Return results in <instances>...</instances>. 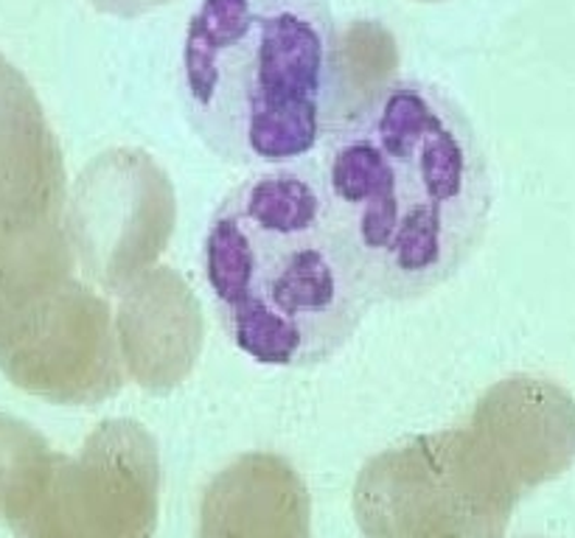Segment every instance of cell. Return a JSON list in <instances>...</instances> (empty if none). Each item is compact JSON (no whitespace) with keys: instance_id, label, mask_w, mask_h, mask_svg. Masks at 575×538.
<instances>
[{"instance_id":"1","label":"cell","mask_w":575,"mask_h":538,"mask_svg":"<svg viewBox=\"0 0 575 538\" xmlns=\"http://www.w3.org/2000/svg\"><path fill=\"white\" fill-rule=\"evenodd\" d=\"M326 208L377 301L430 295L489 224V160L463 107L427 80H388L323 138Z\"/></svg>"},{"instance_id":"2","label":"cell","mask_w":575,"mask_h":538,"mask_svg":"<svg viewBox=\"0 0 575 538\" xmlns=\"http://www.w3.org/2000/svg\"><path fill=\"white\" fill-rule=\"evenodd\" d=\"M203 269L228 340L258 365L331 359L377 303L309 160L228 191L208 222Z\"/></svg>"},{"instance_id":"3","label":"cell","mask_w":575,"mask_h":538,"mask_svg":"<svg viewBox=\"0 0 575 538\" xmlns=\"http://www.w3.org/2000/svg\"><path fill=\"white\" fill-rule=\"evenodd\" d=\"M180 99L231 166L309 160L348 110L343 32L326 0H199L183 42Z\"/></svg>"},{"instance_id":"4","label":"cell","mask_w":575,"mask_h":538,"mask_svg":"<svg viewBox=\"0 0 575 538\" xmlns=\"http://www.w3.org/2000/svg\"><path fill=\"white\" fill-rule=\"evenodd\" d=\"M575 460V399L516 374L486 390L469 424L418 435L363 466L354 516L365 538H503L519 499Z\"/></svg>"},{"instance_id":"5","label":"cell","mask_w":575,"mask_h":538,"mask_svg":"<svg viewBox=\"0 0 575 538\" xmlns=\"http://www.w3.org/2000/svg\"><path fill=\"white\" fill-rule=\"evenodd\" d=\"M0 370L14 388L68 407L119 381L113 309L76 278L65 210L0 208Z\"/></svg>"},{"instance_id":"6","label":"cell","mask_w":575,"mask_h":538,"mask_svg":"<svg viewBox=\"0 0 575 538\" xmlns=\"http://www.w3.org/2000/svg\"><path fill=\"white\" fill-rule=\"evenodd\" d=\"M158 502V443L138 420L113 418L76 457L51 454L9 527L17 538H152Z\"/></svg>"},{"instance_id":"7","label":"cell","mask_w":575,"mask_h":538,"mask_svg":"<svg viewBox=\"0 0 575 538\" xmlns=\"http://www.w3.org/2000/svg\"><path fill=\"white\" fill-rule=\"evenodd\" d=\"M178 205L166 171L140 149H110L73 185L65 210L76 261L99 290L124 295L169 247Z\"/></svg>"},{"instance_id":"8","label":"cell","mask_w":575,"mask_h":538,"mask_svg":"<svg viewBox=\"0 0 575 538\" xmlns=\"http://www.w3.org/2000/svg\"><path fill=\"white\" fill-rule=\"evenodd\" d=\"M121 297V359L149 393L172 390L188 376L203 345L199 303L169 267H152Z\"/></svg>"},{"instance_id":"9","label":"cell","mask_w":575,"mask_h":538,"mask_svg":"<svg viewBox=\"0 0 575 538\" xmlns=\"http://www.w3.org/2000/svg\"><path fill=\"white\" fill-rule=\"evenodd\" d=\"M199 538H311L304 479L281 454H242L203 491Z\"/></svg>"},{"instance_id":"10","label":"cell","mask_w":575,"mask_h":538,"mask_svg":"<svg viewBox=\"0 0 575 538\" xmlns=\"http://www.w3.org/2000/svg\"><path fill=\"white\" fill-rule=\"evenodd\" d=\"M0 208L65 210V160L28 80L0 53Z\"/></svg>"},{"instance_id":"11","label":"cell","mask_w":575,"mask_h":538,"mask_svg":"<svg viewBox=\"0 0 575 538\" xmlns=\"http://www.w3.org/2000/svg\"><path fill=\"white\" fill-rule=\"evenodd\" d=\"M53 449L26 420L0 413V518H12L37 486Z\"/></svg>"},{"instance_id":"12","label":"cell","mask_w":575,"mask_h":538,"mask_svg":"<svg viewBox=\"0 0 575 538\" xmlns=\"http://www.w3.org/2000/svg\"><path fill=\"white\" fill-rule=\"evenodd\" d=\"M93 7L105 14H119V17H138V14L158 9L169 0H90Z\"/></svg>"},{"instance_id":"13","label":"cell","mask_w":575,"mask_h":538,"mask_svg":"<svg viewBox=\"0 0 575 538\" xmlns=\"http://www.w3.org/2000/svg\"><path fill=\"white\" fill-rule=\"evenodd\" d=\"M416 3H441V0H416Z\"/></svg>"}]
</instances>
